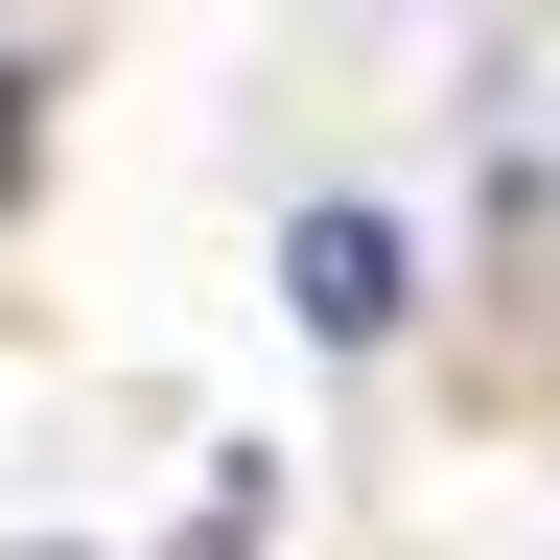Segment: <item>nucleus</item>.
Returning a JSON list of instances; mask_svg holds the SVG:
<instances>
[{
    "label": "nucleus",
    "instance_id": "nucleus-1",
    "mask_svg": "<svg viewBox=\"0 0 560 560\" xmlns=\"http://www.w3.org/2000/svg\"><path fill=\"white\" fill-rule=\"evenodd\" d=\"M280 280H304V327H327V350H374V327L420 304V280H397V234H374V210H304V234H280Z\"/></svg>",
    "mask_w": 560,
    "mask_h": 560
}]
</instances>
